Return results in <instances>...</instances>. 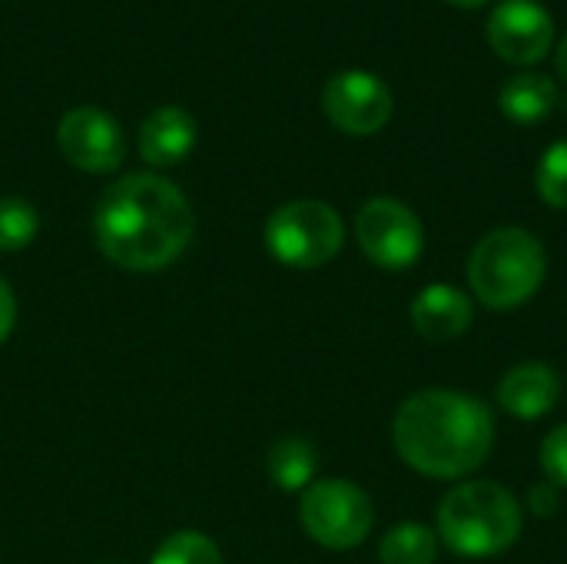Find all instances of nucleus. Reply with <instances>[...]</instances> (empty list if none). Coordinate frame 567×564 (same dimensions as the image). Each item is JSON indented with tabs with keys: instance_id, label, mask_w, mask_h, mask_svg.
<instances>
[{
	"instance_id": "obj_1",
	"label": "nucleus",
	"mask_w": 567,
	"mask_h": 564,
	"mask_svg": "<svg viewBox=\"0 0 567 564\" xmlns=\"http://www.w3.org/2000/svg\"><path fill=\"white\" fill-rule=\"evenodd\" d=\"M193 206L176 183L156 173L116 180L96 203L93 236L100 253L130 273H156L176 263L193 239Z\"/></svg>"
},
{
	"instance_id": "obj_2",
	"label": "nucleus",
	"mask_w": 567,
	"mask_h": 564,
	"mask_svg": "<svg viewBox=\"0 0 567 564\" xmlns=\"http://www.w3.org/2000/svg\"><path fill=\"white\" fill-rule=\"evenodd\" d=\"M392 442L405 465L429 479L452 482L485 465L495 445V419L478 396L422 389L395 412Z\"/></svg>"
},
{
	"instance_id": "obj_3",
	"label": "nucleus",
	"mask_w": 567,
	"mask_h": 564,
	"mask_svg": "<svg viewBox=\"0 0 567 564\" xmlns=\"http://www.w3.org/2000/svg\"><path fill=\"white\" fill-rule=\"evenodd\" d=\"M518 499L498 482L455 485L439 505V535L462 558H495L522 539Z\"/></svg>"
},
{
	"instance_id": "obj_4",
	"label": "nucleus",
	"mask_w": 567,
	"mask_h": 564,
	"mask_svg": "<svg viewBox=\"0 0 567 564\" xmlns=\"http://www.w3.org/2000/svg\"><path fill=\"white\" fill-rule=\"evenodd\" d=\"M545 273V246L522 226H502L485 233L468 256L472 293L488 309H515L528 302L542 289Z\"/></svg>"
},
{
	"instance_id": "obj_5",
	"label": "nucleus",
	"mask_w": 567,
	"mask_h": 564,
	"mask_svg": "<svg viewBox=\"0 0 567 564\" xmlns=\"http://www.w3.org/2000/svg\"><path fill=\"white\" fill-rule=\"evenodd\" d=\"M346 243L342 216L322 199H292L266 223V249L289 269H319Z\"/></svg>"
},
{
	"instance_id": "obj_6",
	"label": "nucleus",
	"mask_w": 567,
	"mask_h": 564,
	"mask_svg": "<svg viewBox=\"0 0 567 564\" xmlns=\"http://www.w3.org/2000/svg\"><path fill=\"white\" fill-rule=\"evenodd\" d=\"M299 519L306 535L332 552L362 545L375 525L372 499L346 479H319L302 492Z\"/></svg>"
},
{
	"instance_id": "obj_7",
	"label": "nucleus",
	"mask_w": 567,
	"mask_h": 564,
	"mask_svg": "<svg viewBox=\"0 0 567 564\" xmlns=\"http://www.w3.org/2000/svg\"><path fill=\"white\" fill-rule=\"evenodd\" d=\"M355 239L369 256V263L389 273H402L415 266L425 249V229L419 216L392 196H375L359 209Z\"/></svg>"
},
{
	"instance_id": "obj_8",
	"label": "nucleus",
	"mask_w": 567,
	"mask_h": 564,
	"mask_svg": "<svg viewBox=\"0 0 567 564\" xmlns=\"http://www.w3.org/2000/svg\"><path fill=\"white\" fill-rule=\"evenodd\" d=\"M322 110L336 130L372 136L392 120V90L365 70H342L322 90Z\"/></svg>"
},
{
	"instance_id": "obj_9",
	"label": "nucleus",
	"mask_w": 567,
	"mask_h": 564,
	"mask_svg": "<svg viewBox=\"0 0 567 564\" xmlns=\"http://www.w3.org/2000/svg\"><path fill=\"white\" fill-rule=\"evenodd\" d=\"M56 146L66 163L83 173H113L126 156V136L120 123L96 106L70 110L56 126Z\"/></svg>"
},
{
	"instance_id": "obj_10",
	"label": "nucleus",
	"mask_w": 567,
	"mask_h": 564,
	"mask_svg": "<svg viewBox=\"0 0 567 564\" xmlns=\"http://www.w3.org/2000/svg\"><path fill=\"white\" fill-rule=\"evenodd\" d=\"M555 40L551 13L535 0H505L488 20V43L508 63H538Z\"/></svg>"
},
{
	"instance_id": "obj_11",
	"label": "nucleus",
	"mask_w": 567,
	"mask_h": 564,
	"mask_svg": "<svg viewBox=\"0 0 567 564\" xmlns=\"http://www.w3.org/2000/svg\"><path fill=\"white\" fill-rule=\"evenodd\" d=\"M561 399V376L545 362H525L505 372L498 382V402L515 419H542L548 416Z\"/></svg>"
},
{
	"instance_id": "obj_12",
	"label": "nucleus",
	"mask_w": 567,
	"mask_h": 564,
	"mask_svg": "<svg viewBox=\"0 0 567 564\" xmlns=\"http://www.w3.org/2000/svg\"><path fill=\"white\" fill-rule=\"evenodd\" d=\"M472 299L449 286V283H432L425 286L415 302H412V326L429 339V342H449L458 339L472 326Z\"/></svg>"
},
{
	"instance_id": "obj_13",
	"label": "nucleus",
	"mask_w": 567,
	"mask_h": 564,
	"mask_svg": "<svg viewBox=\"0 0 567 564\" xmlns=\"http://www.w3.org/2000/svg\"><path fill=\"white\" fill-rule=\"evenodd\" d=\"M196 146V120L179 106L153 110L140 126V156L150 166H176Z\"/></svg>"
},
{
	"instance_id": "obj_14",
	"label": "nucleus",
	"mask_w": 567,
	"mask_h": 564,
	"mask_svg": "<svg viewBox=\"0 0 567 564\" xmlns=\"http://www.w3.org/2000/svg\"><path fill=\"white\" fill-rule=\"evenodd\" d=\"M502 113L512 120V123H522V126H535L538 120H545L555 103H558V86L551 76L545 73H518L512 76L505 86H502Z\"/></svg>"
},
{
	"instance_id": "obj_15",
	"label": "nucleus",
	"mask_w": 567,
	"mask_h": 564,
	"mask_svg": "<svg viewBox=\"0 0 567 564\" xmlns=\"http://www.w3.org/2000/svg\"><path fill=\"white\" fill-rule=\"evenodd\" d=\"M266 469H269V479L276 482V489H282V492H306L316 482L319 452H316V445L309 439L286 435V439H279L269 449Z\"/></svg>"
},
{
	"instance_id": "obj_16",
	"label": "nucleus",
	"mask_w": 567,
	"mask_h": 564,
	"mask_svg": "<svg viewBox=\"0 0 567 564\" xmlns=\"http://www.w3.org/2000/svg\"><path fill=\"white\" fill-rule=\"evenodd\" d=\"M439 539L432 529L419 522H402L389 529L379 542V562L382 564H435Z\"/></svg>"
},
{
	"instance_id": "obj_17",
	"label": "nucleus",
	"mask_w": 567,
	"mask_h": 564,
	"mask_svg": "<svg viewBox=\"0 0 567 564\" xmlns=\"http://www.w3.org/2000/svg\"><path fill=\"white\" fill-rule=\"evenodd\" d=\"M40 216L37 209L20 196L0 199V253H20L37 239Z\"/></svg>"
},
{
	"instance_id": "obj_18",
	"label": "nucleus",
	"mask_w": 567,
	"mask_h": 564,
	"mask_svg": "<svg viewBox=\"0 0 567 564\" xmlns=\"http://www.w3.org/2000/svg\"><path fill=\"white\" fill-rule=\"evenodd\" d=\"M150 564H223L219 545L203 532H173Z\"/></svg>"
},
{
	"instance_id": "obj_19",
	"label": "nucleus",
	"mask_w": 567,
	"mask_h": 564,
	"mask_svg": "<svg viewBox=\"0 0 567 564\" xmlns=\"http://www.w3.org/2000/svg\"><path fill=\"white\" fill-rule=\"evenodd\" d=\"M538 183V196L555 206V209H567V140H558L538 163L535 173Z\"/></svg>"
},
{
	"instance_id": "obj_20",
	"label": "nucleus",
	"mask_w": 567,
	"mask_h": 564,
	"mask_svg": "<svg viewBox=\"0 0 567 564\" xmlns=\"http://www.w3.org/2000/svg\"><path fill=\"white\" fill-rule=\"evenodd\" d=\"M542 469L551 485L567 489V422L551 429L542 442Z\"/></svg>"
},
{
	"instance_id": "obj_21",
	"label": "nucleus",
	"mask_w": 567,
	"mask_h": 564,
	"mask_svg": "<svg viewBox=\"0 0 567 564\" xmlns=\"http://www.w3.org/2000/svg\"><path fill=\"white\" fill-rule=\"evenodd\" d=\"M528 509L538 515V519H548L561 509V495H558V485L551 482H538L528 489Z\"/></svg>"
},
{
	"instance_id": "obj_22",
	"label": "nucleus",
	"mask_w": 567,
	"mask_h": 564,
	"mask_svg": "<svg viewBox=\"0 0 567 564\" xmlns=\"http://www.w3.org/2000/svg\"><path fill=\"white\" fill-rule=\"evenodd\" d=\"M13 322H17V299H13V289H10V283L0 276V342L10 336Z\"/></svg>"
},
{
	"instance_id": "obj_23",
	"label": "nucleus",
	"mask_w": 567,
	"mask_h": 564,
	"mask_svg": "<svg viewBox=\"0 0 567 564\" xmlns=\"http://www.w3.org/2000/svg\"><path fill=\"white\" fill-rule=\"evenodd\" d=\"M558 70L567 76V37L561 40V47H558Z\"/></svg>"
},
{
	"instance_id": "obj_24",
	"label": "nucleus",
	"mask_w": 567,
	"mask_h": 564,
	"mask_svg": "<svg viewBox=\"0 0 567 564\" xmlns=\"http://www.w3.org/2000/svg\"><path fill=\"white\" fill-rule=\"evenodd\" d=\"M449 3H455V7H482L488 0H449Z\"/></svg>"
}]
</instances>
